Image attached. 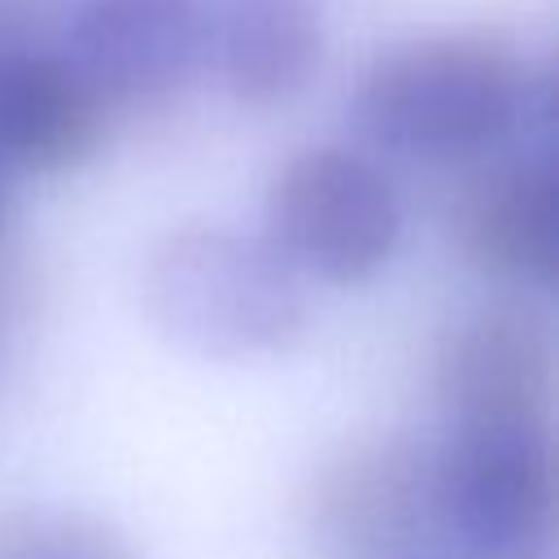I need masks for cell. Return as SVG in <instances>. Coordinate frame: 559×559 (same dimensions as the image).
I'll list each match as a JSON object with an SVG mask.
<instances>
[{"label":"cell","mask_w":559,"mask_h":559,"mask_svg":"<svg viewBox=\"0 0 559 559\" xmlns=\"http://www.w3.org/2000/svg\"><path fill=\"white\" fill-rule=\"evenodd\" d=\"M432 389L450 428H550L555 336L546 314L520 293L467 306L432 349Z\"/></svg>","instance_id":"5"},{"label":"cell","mask_w":559,"mask_h":559,"mask_svg":"<svg viewBox=\"0 0 559 559\" xmlns=\"http://www.w3.org/2000/svg\"><path fill=\"white\" fill-rule=\"evenodd\" d=\"M0 559H140L100 515L61 502H17L0 511Z\"/></svg>","instance_id":"11"},{"label":"cell","mask_w":559,"mask_h":559,"mask_svg":"<svg viewBox=\"0 0 559 559\" xmlns=\"http://www.w3.org/2000/svg\"><path fill=\"white\" fill-rule=\"evenodd\" d=\"M205 61L245 109L297 100L323 66V22L310 0H227L205 26Z\"/></svg>","instance_id":"10"},{"label":"cell","mask_w":559,"mask_h":559,"mask_svg":"<svg viewBox=\"0 0 559 559\" xmlns=\"http://www.w3.org/2000/svg\"><path fill=\"white\" fill-rule=\"evenodd\" d=\"M39 306V271L31 253L0 227V354L26 332L31 314Z\"/></svg>","instance_id":"12"},{"label":"cell","mask_w":559,"mask_h":559,"mask_svg":"<svg viewBox=\"0 0 559 559\" xmlns=\"http://www.w3.org/2000/svg\"><path fill=\"white\" fill-rule=\"evenodd\" d=\"M201 0H79L61 52L114 118L166 109L205 61Z\"/></svg>","instance_id":"8"},{"label":"cell","mask_w":559,"mask_h":559,"mask_svg":"<svg viewBox=\"0 0 559 559\" xmlns=\"http://www.w3.org/2000/svg\"><path fill=\"white\" fill-rule=\"evenodd\" d=\"M4 175H9V170L0 166V227H4Z\"/></svg>","instance_id":"14"},{"label":"cell","mask_w":559,"mask_h":559,"mask_svg":"<svg viewBox=\"0 0 559 559\" xmlns=\"http://www.w3.org/2000/svg\"><path fill=\"white\" fill-rule=\"evenodd\" d=\"M297 520L328 559H411L441 524L437 445L402 428L345 437L301 480Z\"/></svg>","instance_id":"4"},{"label":"cell","mask_w":559,"mask_h":559,"mask_svg":"<svg viewBox=\"0 0 559 559\" xmlns=\"http://www.w3.org/2000/svg\"><path fill=\"white\" fill-rule=\"evenodd\" d=\"M17 39H26V17L13 13V9L0 0V52H4L9 44H17Z\"/></svg>","instance_id":"13"},{"label":"cell","mask_w":559,"mask_h":559,"mask_svg":"<svg viewBox=\"0 0 559 559\" xmlns=\"http://www.w3.org/2000/svg\"><path fill=\"white\" fill-rule=\"evenodd\" d=\"M140 306L153 332L210 362L280 358L310 332L306 280L262 231L179 223L140 262Z\"/></svg>","instance_id":"2"},{"label":"cell","mask_w":559,"mask_h":559,"mask_svg":"<svg viewBox=\"0 0 559 559\" xmlns=\"http://www.w3.org/2000/svg\"><path fill=\"white\" fill-rule=\"evenodd\" d=\"M441 528L476 559H542L550 546V428H450L437 445Z\"/></svg>","instance_id":"6"},{"label":"cell","mask_w":559,"mask_h":559,"mask_svg":"<svg viewBox=\"0 0 559 559\" xmlns=\"http://www.w3.org/2000/svg\"><path fill=\"white\" fill-rule=\"evenodd\" d=\"M4 4H9L13 13H22V4H26V0H4Z\"/></svg>","instance_id":"15"},{"label":"cell","mask_w":559,"mask_h":559,"mask_svg":"<svg viewBox=\"0 0 559 559\" xmlns=\"http://www.w3.org/2000/svg\"><path fill=\"white\" fill-rule=\"evenodd\" d=\"M114 127L109 105L61 48L17 39L0 52V166L70 175L87 166Z\"/></svg>","instance_id":"9"},{"label":"cell","mask_w":559,"mask_h":559,"mask_svg":"<svg viewBox=\"0 0 559 559\" xmlns=\"http://www.w3.org/2000/svg\"><path fill=\"white\" fill-rule=\"evenodd\" d=\"M262 236L301 280L367 284L402 245V197L362 148L310 144L271 175Z\"/></svg>","instance_id":"3"},{"label":"cell","mask_w":559,"mask_h":559,"mask_svg":"<svg viewBox=\"0 0 559 559\" xmlns=\"http://www.w3.org/2000/svg\"><path fill=\"white\" fill-rule=\"evenodd\" d=\"M450 245L507 293H550L559 275V175L550 153H489L450 201Z\"/></svg>","instance_id":"7"},{"label":"cell","mask_w":559,"mask_h":559,"mask_svg":"<svg viewBox=\"0 0 559 559\" xmlns=\"http://www.w3.org/2000/svg\"><path fill=\"white\" fill-rule=\"evenodd\" d=\"M358 131L406 162L472 166L546 135V74L502 35L437 31L384 48L354 87Z\"/></svg>","instance_id":"1"}]
</instances>
